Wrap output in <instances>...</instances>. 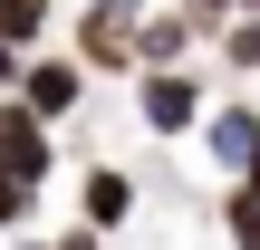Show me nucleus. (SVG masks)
Masks as SVG:
<instances>
[{
    "mask_svg": "<svg viewBox=\"0 0 260 250\" xmlns=\"http://www.w3.org/2000/svg\"><path fill=\"white\" fill-rule=\"evenodd\" d=\"M0 173L10 183H48L58 154H48V116H29L19 96H0Z\"/></svg>",
    "mask_w": 260,
    "mask_h": 250,
    "instance_id": "1",
    "label": "nucleus"
},
{
    "mask_svg": "<svg viewBox=\"0 0 260 250\" xmlns=\"http://www.w3.org/2000/svg\"><path fill=\"white\" fill-rule=\"evenodd\" d=\"M135 116H145L154 135H193V125H203V87H193L183 67H154V77H135Z\"/></svg>",
    "mask_w": 260,
    "mask_h": 250,
    "instance_id": "2",
    "label": "nucleus"
},
{
    "mask_svg": "<svg viewBox=\"0 0 260 250\" xmlns=\"http://www.w3.org/2000/svg\"><path fill=\"white\" fill-rule=\"evenodd\" d=\"M19 106L29 116H77L87 106V58H29V77H19Z\"/></svg>",
    "mask_w": 260,
    "mask_h": 250,
    "instance_id": "3",
    "label": "nucleus"
},
{
    "mask_svg": "<svg viewBox=\"0 0 260 250\" xmlns=\"http://www.w3.org/2000/svg\"><path fill=\"white\" fill-rule=\"evenodd\" d=\"M203 154L241 183V173L260 164V106H212V116H203Z\"/></svg>",
    "mask_w": 260,
    "mask_h": 250,
    "instance_id": "4",
    "label": "nucleus"
},
{
    "mask_svg": "<svg viewBox=\"0 0 260 250\" xmlns=\"http://www.w3.org/2000/svg\"><path fill=\"white\" fill-rule=\"evenodd\" d=\"M135 19H145V10H106V0H87V19H77V58H87V67H135Z\"/></svg>",
    "mask_w": 260,
    "mask_h": 250,
    "instance_id": "5",
    "label": "nucleus"
},
{
    "mask_svg": "<svg viewBox=\"0 0 260 250\" xmlns=\"http://www.w3.org/2000/svg\"><path fill=\"white\" fill-rule=\"evenodd\" d=\"M203 39V19L193 10H145L135 19V77H154V67H183V48Z\"/></svg>",
    "mask_w": 260,
    "mask_h": 250,
    "instance_id": "6",
    "label": "nucleus"
},
{
    "mask_svg": "<svg viewBox=\"0 0 260 250\" xmlns=\"http://www.w3.org/2000/svg\"><path fill=\"white\" fill-rule=\"evenodd\" d=\"M77 202H87V231H116V222L135 212V173H116V164H96V173L77 183Z\"/></svg>",
    "mask_w": 260,
    "mask_h": 250,
    "instance_id": "7",
    "label": "nucleus"
},
{
    "mask_svg": "<svg viewBox=\"0 0 260 250\" xmlns=\"http://www.w3.org/2000/svg\"><path fill=\"white\" fill-rule=\"evenodd\" d=\"M48 19H58V0H0V39H10L19 58H39V39H48Z\"/></svg>",
    "mask_w": 260,
    "mask_h": 250,
    "instance_id": "8",
    "label": "nucleus"
},
{
    "mask_svg": "<svg viewBox=\"0 0 260 250\" xmlns=\"http://www.w3.org/2000/svg\"><path fill=\"white\" fill-rule=\"evenodd\" d=\"M222 231H232V250H260V193H251V183L222 193Z\"/></svg>",
    "mask_w": 260,
    "mask_h": 250,
    "instance_id": "9",
    "label": "nucleus"
},
{
    "mask_svg": "<svg viewBox=\"0 0 260 250\" xmlns=\"http://www.w3.org/2000/svg\"><path fill=\"white\" fill-rule=\"evenodd\" d=\"M222 58H232V67H260V10H241V19L222 29Z\"/></svg>",
    "mask_w": 260,
    "mask_h": 250,
    "instance_id": "10",
    "label": "nucleus"
},
{
    "mask_svg": "<svg viewBox=\"0 0 260 250\" xmlns=\"http://www.w3.org/2000/svg\"><path fill=\"white\" fill-rule=\"evenodd\" d=\"M29 202H39V183H10V173H0V241L29 222Z\"/></svg>",
    "mask_w": 260,
    "mask_h": 250,
    "instance_id": "11",
    "label": "nucleus"
},
{
    "mask_svg": "<svg viewBox=\"0 0 260 250\" xmlns=\"http://www.w3.org/2000/svg\"><path fill=\"white\" fill-rule=\"evenodd\" d=\"M183 10H193V19H203V29H212V39H222V29H232V19H241V10H260V0H183Z\"/></svg>",
    "mask_w": 260,
    "mask_h": 250,
    "instance_id": "12",
    "label": "nucleus"
},
{
    "mask_svg": "<svg viewBox=\"0 0 260 250\" xmlns=\"http://www.w3.org/2000/svg\"><path fill=\"white\" fill-rule=\"evenodd\" d=\"M19 77H29V58H19V48L0 39V96H19Z\"/></svg>",
    "mask_w": 260,
    "mask_h": 250,
    "instance_id": "13",
    "label": "nucleus"
},
{
    "mask_svg": "<svg viewBox=\"0 0 260 250\" xmlns=\"http://www.w3.org/2000/svg\"><path fill=\"white\" fill-rule=\"evenodd\" d=\"M58 250H106V231H68V241H58Z\"/></svg>",
    "mask_w": 260,
    "mask_h": 250,
    "instance_id": "14",
    "label": "nucleus"
},
{
    "mask_svg": "<svg viewBox=\"0 0 260 250\" xmlns=\"http://www.w3.org/2000/svg\"><path fill=\"white\" fill-rule=\"evenodd\" d=\"M10 250H58V241H10Z\"/></svg>",
    "mask_w": 260,
    "mask_h": 250,
    "instance_id": "15",
    "label": "nucleus"
},
{
    "mask_svg": "<svg viewBox=\"0 0 260 250\" xmlns=\"http://www.w3.org/2000/svg\"><path fill=\"white\" fill-rule=\"evenodd\" d=\"M241 183H251V193H260V164H251V173H241Z\"/></svg>",
    "mask_w": 260,
    "mask_h": 250,
    "instance_id": "16",
    "label": "nucleus"
},
{
    "mask_svg": "<svg viewBox=\"0 0 260 250\" xmlns=\"http://www.w3.org/2000/svg\"><path fill=\"white\" fill-rule=\"evenodd\" d=\"M106 10H135V0H106Z\"/></svg>",
    "mask_w": 260,
    "mask_h": 250,
    "instance_id": "17",
    "label": "nucleus"
}]
</instances>
